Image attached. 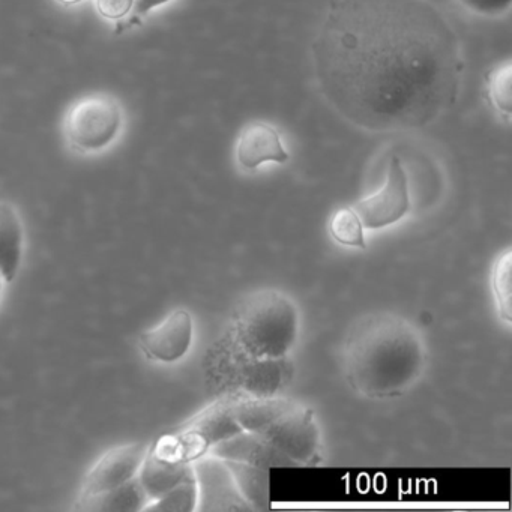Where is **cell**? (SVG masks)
<instances>
[{"mask_svg":"<svg viewBox=\"0 0 512 512\" xmlns=\"http://www.w3.org/2000/svg\"><path fill=\"white\" fill-rule=\"evenodd\" d=\"M329 106L370 133L427 128L457 103V32L430 0H334L311 44Z\"/></svg>","mask_w":512,"mask_h":512,"instance_id":"6da1fadb","label":"cell"},{"mask_svg":"<svg viewBox=\"0 0 512 512\" xmlns=\"http://www.w3.org/2000/svg\"><path fill=\"white\" fill-rule=\"evenodd\" d=\"M425 367L421 337L394 314H371L355 323L344 341L347 382L364 397L383 400L409 391Z\"/></svg>","mask_w":512,"mask_h":512,"instance_id":"7a4b0ae2","label":"cell"},{"mask_svg":"<svg viewBox=\"0 0 512 512\" xmlns=\"http://www.w3.org/2000/svg\"><path fill=\"white\" fill-rule=\"evenodd\" d=\"M233 416L242 430L259 434L296 464L320 463V430L313 410L290 398L239 395Z\"/></svg>","mask_w":512,"mask_h":512,"instance_id":"3957f363","label":"cell"},{"mask_svg":"<svg viewBox=\"0 0 512 512\" xmlns=\"http://www.w3.org/2000/svg\"><path fill=\"white\" fill-rule=\"evenodd\" d=\"M298 308L277 290L245 296L233 314L230 346L253 359H284L298 338Z\"/></svg>","mask_w":512,"mask_h":512,"instance_id":"277c9868","label":"cell"},{"mask_svg":"<svg viewBox=\"0 0 512 512\" xmlns=\"http://www.w3.org/2000/svg\"><path fill=\"white\" fill-rule=\"evenodd\" d=\"M125 110L115 95L91 92L70 104L62 122L68 148L97 155L112 148L125 130Z\"/></svg>","mask_w":512,"mask_h":512,"instance_id":"5b68a950","label":"cell"},{"mask_svg":"<svg viewBox=\"0 0 512 512\" xmlns=\"http://www.w3.org/2000/svg\"><path fill=\"white\" fill-rule=\"evenodd\" d=\"M239 395L229 394L194 416L178 433L164 437L155 451L170 460L194 463L209 454L221 440L242 431L233 416V403Z\"/></svg>","mask_w":512,"mask_h":512,"instance_id":"8992f818","label":"cell"},{"mask_svg":"<svg viewBox=\"0 0 512 512\" xmlns=\"http://www.w3.org/2000/svg\"><path fill=\"white\" fill-rule=\"evenodd\" d=\"M368 230L394 226L403 220L410 209L409 179L400 158L392 157L386 170L383 187L352 206Z\"/></svg>","mask_w":512,"mask_h":512,"instance_id":"52a82bcc","label":"cell"},{"mask_svg":"<svg viewBox=\"0 0 512 512\" xmlns=\"http://www.w3.org/2000/svg\"><path fill=\"white\" fill-rule=\"evenodd\" d=\"M193 466L199 490L197 509L206 512L251 511L224 460L205 455L194 461Z\"/></svg>","mask_w":512,"mask_h":512,"instance_id":"ba28073f","label":"cell"},{"mask_svg":"<svg viewBox=\"0 0 512 512\" xmlns=\"http://www.w3.org/2000/svg\"><path fill=\"white\" fill-rule=\"evenodd\" d=\"M149 449L145 443L131 442L107 451L86 475L80 499L113 490L136 478Z\"/></svg>","mask_w":512,"mask_h":512,"instance_id":"9c48e42d","label":"cell"},{"mask_svg":"<svg viewBox=\"0 0 512 512\" xmlns=\"http://www.w3.org/2000/svg\"><path fill=\"white\" fill-rule=\"evenodd\" d=\"M193 317L184 308L172 311L163 322L140 335L139 346L151 361H181L193 344Z\"/></svg>","mask_w":512,"mask_h":512,"instance_id":"30bf717a","label":"cell"},{"mask_svg":"<svg viewBox=\"0 0 512 512\" xmlns=\"http://www.w3.org/2000/svg\"><path fill=\"white\" fill-rule=\"evenodd\" d=\"M235 155L245 170H257L269 163L286 164L290 160L280 131L268 122L247 125L236 140Z\"/></svg>","mask_w":512,"mask_h":512,"instance_id":"8fae6325","label":"cell"},{"mask_svg":"<svg viewBox=\"0 0 512 512\" xmlns=\"http://www.w3.org/2000/svg\"><path fill=\"white\" fill-rule=\"evenodd\" d=\"M209 454L221 460L241 461V463L265 467L269 470L274 467L298 466L292 458L278 451L268 440L247 430L239 431L229 439L221 440L209 451Z\"/></svg>","mask_w":512,"mask_h":512,"instance_id":"7c38bea8","label":"cell"},{"mask_svg":"<svg viewBox=\"0 0 512 512\" xmlns=\"http://www.w3.org/2000/svg\"><path fill=\"white\" fill-rule=\"evenodd\" d=\"M193 476V463L170 460L155 449H149L137 478L152 502Z\"/></svg>","mask_w":512,"mask_h":512,"instance_id":"4fadbf2b","label":"cell"},{"mask_svg":"<svg viewBox=\"0 0 512 512\" xmlns=\"http://www.w3.org/2000/svg\"><path fill=\"white\" fill-rule=\"evenodd\" d=\"M25 247V229L14 205L0 200V274L5 283L16 280Z\"/></svg>","mask_w":512,"mask_h":512,"instance_id":"5bb4252c","label":"cell"},{"mask_svg":"<svg viewBox=\"0 0 512 512\" xmlns=\"http://www.w3.org/2000/svg\"><path fill=\"white\" fill-rule=\"evenodd\" d=\"M149 502L151 500L136 476L113 490L79 499L76 509L88 512L143 511Z\"/></svg>","mask_w":512,"mask_h":512,"instance_id":"9a60e30c","label":"cell"},{"mask_svg":"<svg viewBox=\"0 0 512 512\" xmlns=\"http://www.w3.org/2000/svg\"><path fill=\"white\" fill-rule=\"evenodd\" d=\"M229 467L242 497L247 500L251 511H263L269 508V469L241 463V461L224 460Z\"/></svg>","mask_w":512,"mask_h":512,"instance_id":"2e32d148","label":"cell"},{"mask_svg":"<svg viewBox=\"0 0 512 512\" xmlns=\"http://www.w3.org/2000/svg\"><path fill=\"white\" fill-rule=\"evenodd\" d=\"M329 233L332 239L343 247L359 248V250L367 248L361 218L356 214L355 209L349 206L338 209L332 215L329 221Z\"/></svg>","mask_w":512,"mask_h":512,"instance_id":"e0dca14e","label":"cell"},{"mask_svg":"<svg viewBox=\"0 0 512 512\" xmlns=\"http://www.w3.org/2000/svg\"><path fill=\"white\" fill-rule=\"evenodd\" d=\"M197 502H199V490H197L196 475H194L193 478L181 482L163 496L149 502L146 509L148 511L191 512L196 511Z\"/></svg>","mask_w":512,"mask_h":512,"instance_id":"ac0fdd59","label":"cell"},{"mask_svg":"<svg viewBox=\"0 0 512 512\" xmlns=\"http://www.w3.org/2000/svg\"><path fill=\"white\" fill-rule=\"evenodd\" d=\"M511 272L512 251L508 248L505 253L500 254L496 265H494L493 275H491V287L496 296L500 317L508 323H511L512 320Z\"/></svg>","mask_w":512,"mask_h":512,"instance_id":"d6986e66","label":"cell"},{"mask_svg":"<svg viewBox=\"0 0 512 512\" xmlns=\"http://www.w3.org/2000/svg\"><path fill=\"white\" fill-rule=\"evenodd\" d=\"M511 64L499 65L491 71L487 80L488 98L500 115L509 118L512 113Z\"/></svg>","mask_w":512,"mask_h":512,"instance_id":"ffe728a7","label":"cell"},{"mask_svg":"<svg viewBox=\"0 0 512 512\" xmlns=\"http://www.w3.org/2000/svg\"><path fill=\"white\" fill-rule=\"evenodd\" d=\"M455 2L469 13L484 19H499L505 16L512 4V0H455Z\"/></svg>","mask_w":512,"mask_h":512,"instance_id":"44dd1931","label":"cell"},{"mask_svg":"<svg viewBox=\"0 0 512 512\" xmlns=\"http://www.w3.org/2000/svg\"><path fill=\"white\" fill-rule=\"evenodd\" d=\"M95 10L109 22H124L133 11L134 0H94Z\"/></svg>","mask_w":512,"mask_h":512,"instance_id":"7402d4cb","label":"cell"},{"mask_svg":"<svg viewBox=\"0 0 512 512\" xmlns=\"http://www.w3.org/2000/svg\"><path fill=\"white\" fill-rule=\"evenodd\" d=\"M170 2H173V0H134L133 11H131L128 19H125L124 22L118 23V32H124L125 29H130L133 28L134 25H139V23L142 22L143 17L148 16L151 11L164 7V5L170 4Z\"/></svg>","mask_w":512,"mask_h":512,"instance_id":"603a6c76","label":"cell"},{"mask_svg":"<svg viewBox=\"0 0 512 512\" xmlns=\"http://www.w3.org/2000/svg\"><path fill=\"white\" fill-rule=\"evenodd\" d=\"M59 4L67 5V7H73V5L82 4L85 0H58Z\"/></svg>","mask_w":512,"mask_h":512,"instance_id":"cb8c5ba5","label":"cell"},{"mask_svg":"<svg viewBox=\"0 0 512 512\" xmlns=\"http://www.w3.org/2000/svg\"><path fill=\"white\" fill-rule=\"evenodd\" d=\"M4 277H2V274H0V296H2V292H4Z\"/></svg>","mask_w":512,"mask_h":512,"instance_id":"d4e9b609","label":"cell"}]
</instances>
